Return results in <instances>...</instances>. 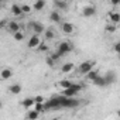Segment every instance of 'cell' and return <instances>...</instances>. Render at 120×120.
<instances>
[{"instance_id":"6da1fadb","label":"cell","mask_w":120,"mask_h":120,"mask_svg":"<svg viewBox=\"0 0 120 120\" xmlns=\"http://www.w3.org/2000/svg\"><path fill=\"white\" fill-rule=\"evenodd\" d=\"M79 106V100L74 98H67V96H62L61 95V109H72V107H76Z\"/></svg>"},{"instance_id":"7a4b0ae2","label":"cell","mask_w":120,"mask_h":120,"mask_svg":"<svg viewBox=\"0 0 120 120\" xmlns=\"http://www.w3.org/2000/svg\"><path fill=\"white\" fill-rule=\"evenodd\" d=\"M72 48H74V45H72L69 41H62V42H59V45H58V48H56V52L61 55V56H64V55H67L68 52H71Z\"/></svg>"},{"instance_id":"3957f363","label":"cell","mask_w":120,"mask_h":120,"mask_svg":"<svg viewBox=\"0 0 120 120\" xmlns=\"http://www.w3.org/2000/svg\"><path fill=\"white\" fill-rule=\"evenodd\" d=\"M44 106H45V110H48V109H52V110L61 109V96H54V98H51L49 102H47Z\"/></svg>"},{"instance_id":"277c9868","label":"cell","mask_w":120,"mask_h":120,"mask_svg":"<svg viewBox=\"0 0 120 120\" xmlns=\"http://www.w3.org/2000/svg\"><path fill=\"white\" fill-rule=\"evenodd\" d=\"M28 28L30 30H33L34 31V34H42L44 33V30H45V27H44V24H41V23H38V21H30L28 23Z\"/></svg>"},{"instance_id":"5b68a950","label":"cell","mask_w":120,"mask_h":120,"mask_svg":"<svg viewBox=\"0 0 120 120\" xmlns=\"http://www.w3.org/2000/svg\"><path fill=\"white\" fill-rule=\"evenodd\" d=\"M41 42H42L41 37H40L38 34H33V35L30 37V40H28L27 45H28V48H31V49H37V47H38Z\"/></svg>"},{"instance_id":"8992f818","label":"cell","mask_w":120,"mask_h":120,"mask_svg":"<svg viewBox=\"0 0 120 120\" xmlns=\"http://www.w3.org/2000/svg\"><path fill=\"white\" fill-rule=\"evenodd\" d=\"M93 67H95V61H85V62H82L79 65V72L82 75H85L86 72H89L90 69H93Z\"/></svg>"},{"instance_id":"52a82bcc","label":"cell","mask_w":120,"mask_h":120,"mask_svg":"<svg viewBox=\"0 0 120 120\" xmlns=\"http://www.w3.org/2000/svg\"><path fill=\"white\" fill-rule=\"evenodd\" d=\"M61 30H62V33L64 34H72L74 31H75V27H74V24L72 23H62L61 24Z\"/></svg>"},{"instance_id":"ba28073f","label":"cell","mask_w":120,"mask_h":120,"mask_svg":"<svg viewBox=\"0 0 120 120\" xmlns=\"http://www.w3.org/2000/svg\"><path fill=\"white\" fill-rule=\"evenodd\" d=\"M13 76V71L10 68H3L2 71H0V79H3V81H7Z\"/></svg>"},{"instance_id":"9c48e42d","label":"cell","mask_w":120,"mask_h":120,"mask_svg":"<svg viewBox=\"0 0 120 120\" xmlns=\"http://www.w3.org/2000/svg\"><path fill=\"white\" fill-rule=\"evenodd\" d=\"M76 95H78V90H76L75 88H72V86H69V88H67V89H62V96L74 98V96H76Z\"/></svg>"},{"instance_id":"30bf717a","label":"cell","mask_w":120,"mask_h":120,"mask_svg":"<svg viewBox=\"0 0 120 120\" xmlns=\"http://www.w3.org/2000/svg\"><path fill=\"white\" fill-rule=\"evenodd\" d=\"M21 85L20 83H13V85H10L9 86V92L11 93V95H19V93H21Z\"/></svg>"},{"instance_id":"8fae6325","label":"cell","mask_w":120,"mask_h":120,"mask_svg":"<svg viewBox=\"0 0 120 120\" xmlns=\"http://www.w3.org/2000/svg\"><path fill=\"white\" fill-rule=\"evenodd\" d=\"M31 7H33V10H35V11H41V10L45 7V0H35L34 4H33Z\"/></svg>"},{"instance_id":"7c38bea8","label":"cell","mask_w":120,"mask_h":120,"mask_svg":"<svg viewBox=\"0 0 120 120\" xmlns=\"http://www.w3.org/2000/svg\"><path fill=\"white\" fill-rule=\"evenodd\" d=\"M83 16L85 17H92V16H95L96 14V9L93 7V6H86L85 9H83Z\"/></svg>"},{"instance_id":"4fadbf2b","label":"cell","mask_w":120,"mask_h":120,"mask_svg":"<svg viewBox=\"0 0 120 120\" xmlns=\"http://www.w3.org/2000/svg\"><path fill=\"white\" fill-rule=\"evenodd\" d=\"M107 19H109L113 24H117V23L120 21V14H119L117 11H110V13L107 14Z\"/></svg>"},{"instance_id":"5bb4252c","label":"cell","mask_w":120,"mask_h":120,"mask_svg":"<svg viewBox=\"0 0 120 120\" xmlns=\"http://www.w3.org/2000/svg\"><path fill=\"white\" fill-rule=\"evenodd\" d=\"M6 27H7V30H9L10 33H16V31L20 30V24H19L17 21H9Z\"/></svg>"},{"instance_id":"9a60e30c","label":"cell","mask_w":120,"mask_h":120,"mask_svg":"<svg viewBox=\"0 0 120 120\" xmlns=\"http://www.w3.org/2000/svg\"><path fill=\"white\" fill-rule=\"evenodd\" d=\"M105 81H106V85H112V83H114V82H116V74H114L113 71L107 72L106 76H105Z\"/></svg>"},{"instance_id":"2e32d148","label":"cell","mask_w":120,"mask_h":120,"mask_svg":"<svg viewBox=\"0 0 120 120\" xmlns=\"http://www.w3.org/2000/svg\"><path fill=\"white\" fill-rule=\"evenodd\" d=\"M96 86H99V88H103V86H107L106 85V81H105V76H102V75H98L93 81H92Z\"/></svg>"},{"instance_id":"e0dca14e","label":"cell","mask_w":120,"mask_h":120,"mask_svg":"<svg viewBox=\"0 0 120 120\" xmlns=\"http://www.w3.org/2000/svg\"><path fill=\"white\" fill-rule=\"evenodd\" d=\"M34 98H26L23 102H21V106L24 107V109H33V106H34Z\"/></svg>"},{"instance_id":"ac0fdd59","label":"cell","mask_w":120,"mask_h":120,"mask_svg":"<svg viewBox=\"0 0 120 120\" xmlns=\"http://www.w3.org/2000/svg\"><path fill=\"white\" fill-rule=\"evenodd\" d=\"M74 69H75V65H74L72 62H67V64H64L62 68H61V71H62L64 74H69V72H72Z\"/></svg>"},{"instance_id":"d6986e66","label":"cell","mask_w":120,"mask_h":120,"mask_svg":"<svg viewBox=\"0 0 120 120\" xmlns=\"http://www.w3.org/2000/svg\"><path fill=\"white\" fill-rule=\"evenodd\" d=\"M10 10H11V14L16 16V17H20V16L23 14V11H21V6H19V4H13Z\"/></svg>"},{"instance_id":"ffe728a7","label":"cell","mask_w":120,"mask_h":120,"mask_svg":"<svg viewBox=\"0 0 120 120\" xmlns=\"http://www.w3.org/2000/svg\"><path fill=\"white\" fill-rule=\"evenodd\" d=\"M38 116H40V112H37L35 109H30V112L27 113V117L30 120H35V119H38Z\"/></svg>"},{"instance_id":"44dd1931","label":"cell","mask_w":120,"mask_h":120,"mask_svg":"<svg viewBox=\"0 0 120 120\" xmlns=\"http://www.w3.org/2000/svg\"><path fill=\"white\" fill-rule=\"evenodd\" d=\"M49 19H51V21H54V23H59V21H61V16H59L58 11H51Z\"/></svg>"},{"instance_id":"7402d4cb","label":"cell","mask_w":120,"mask_h":120,"mask_svg":"<svg viewBox=\"0 0 120 120\" xmlns=\"http://www.w3.org/2000/svg\"><path fill=\"white\" fill-rule=\"evenodd\" d=\"M42 34L45 35V40H52V38L55 37V33H54V31H52L51 28H45Z\"/></svg>"},{"instance_id":"603a6c76","label":"cell","mask_w":120,"mask_h":120,"mask_svg":"<svg viewBox=\"0 0 120 120\" xmlns=\"http://www.w3.org/2000/svg\"><path fill=\"white\" fill-rule=\"evenodd\" d=\"M98 75H99V72H98V71H93V69H90L89 72H86V74H85L86 79H89V81H93Z\"/></svg>"},{"instance_id":"cb8c5ba5","label":"cell","mask_w":120,"mask_h":120,"mask_svg":"<svg viewBox=\"0 0 120 120\" xmlns=\"http://www.w3.org/2000/svg\"><path fill=\"white\" fill-rule=\"evenodd\" d=\"M13 37H14V40H16V41H23V40H24V34L21 33V30H19V31L13 33Z\"/></svg>"},{"instance_id":"d4e9b609","label":"cell","mask_w":120,"mask_h":120,"mask_svg":"<svg viewBox=\"0 0 120 120\" xmlns=\"http://www.w3.org/2000/svg\"><path fill=\"white\" fill-rule=\"evenodd\" d=\"M58 85L61 86L62 89H67V88H69V86L72 85V82H71V81H68V79H64V81H61V82H59Z\"/></svg>"},{"instance_id":"484cf974","label":"cell","mask_w":120,"mask_h":120,"mask_svg":"<svg viewBox=\"0 0 120 120\" xmlns=\"http://www.w3.org/2000/svg\"><path fill=\"white\" fill-rule=\"evenodd\" d=\"M37 112H45V106H44V103H34V106H33Z\"/></svg>"},{"instance_id":"4316f807","label":"cell","mask_w":120,"mask_h":120,"mask_svg":"<svg viewBox=\"0 0 120 120\" xmlns=\"http://www.w3.org/2000/svg\"><path fill=\"white\" fill-rule=\"evenodd\" d=\"M55 4H56L59 9H62V10H65V9H67V6H68V4L64 2V0H55Z\"/></svg>"},{"instance_id":"83f0119b","label":"cell","mask_w":120,"mask_h":120,"mask_svg":"<svg viewBox=\"0 0 120 120\" xmlns=\"http://www.w3.org/2000/svg\"><path fill=\"white\" fill-rule=\"evenodd\" d=\"M31 10H33V7L28 6V4H23V6H21V11H23V14H28V13H31Z\"/></svg>"},{"instance_id":"f1b7e54d","label":"cell","mask_w":120,"mask_h":120,"mask_svg":"<svg viewBox=\"0 0 120 120\" xmlns=\"http://www.w3.org/2000/svg\"><path fill=\"white\" fill-rule=\"evenodd\" d=\"M105 30H106V33H110V34H112V33H114L117 28H116V24H110V26H106Z\"/></svg>"},{"instance_id":"f546056e","label":"cell","mask_w":120,"mask_h":120,"mask_svg":"<svg viewBox=\"0 0 120 120\" xmlns=\"http://www.w3.org/2000/svg\"><path fill=\"white\" fill-rule=\"evenodd\" d=\"M37 49H38V51H42V52H47V51H48V45L44 44V41H42V42L37 47Z\"/></svg>"},{"instance_id":"4dcf8cb0","label":"cell","mask_w":120,"mask_h":120,"mask_svg":"<svg viewBox=\"0 0 120 120\" xmlns=\"http://www.w3.org/2000/svg\"><path fill=\"white\" fill-rule=\"evenodd\" d=\"M51 58H52V61L55 62V61H58V59L61 58V55H59L58 52H52V54H51Z\"/></svg>"},{"instance_id":"1f68e13d","label":"cell","mask_w":120,"mask_h":120,"mask_svg":"<svg viewBox=\"0 0 120 120\" xmlns=\"http://www.w3.org/2000/svg\"><path fill=\"white\" fill-rule=\"evenodd\" d=\"M34 102L35 103H44V98L42 96H35L34 98Z\"/></svg>"},{"instance_id":"d6a6232c","label":"cell","mask_w":120,"mask_h":120,"mask_svg":"<svg viewBox=\"0 0 120 120\" xmlns=\"http://www.w3.org/2000/svg\"><path fill=\"white\" fill-rule=\"evenodd\" d=\"M113 49H114V52H120V42H116L114 47H113Z\"/></svg>"},{"instance_id":"836d02e7","label":"cell","mask_w":120,"mask_h":120,"mask_svg":"<svg viewBox=\"0 0 120 120\" xmlns=\"http://www.w3.org/2000/svg\"><path fill=\"white\" fill-rule=\"evenodd\" d=\"M4 26H7V20H0V30H2Z\"/></svg>"},{"instance_id":"e575fe53","label":"cell","mask_w":120,"mask_h":120,"mask_svg":"<svg viewBox=\"0 0 120 120\" xmlns=\"http://www.w3.org/2000/svg\"><path fill=\"white\" fill-rule=\"evenodd\" d=\"M47 64H48L49 67H52V65H54V61H52V58H51V56H48V58H47Z\"/></svg>"},{"instance_id":"d590c367","label":"cell","mask_w":120,"mask_h":120,"mask_svg":"<svg viewBox=\"0 0 120 120\" xmlns=\"http://www.w3.org/2000/svg\"><path fill=\"white\" fill-rule=\"evenodd\" d=\"M110 3H112L113 6H117V4L120 3V0H110Z\"/></svg>"},{"instance_id":"8d00e7d4","label":"cell","mask_w":120,"mask_h":120,"mask_svg":"<svg viewBox=\"0 0 120 120\" xmlns=\"http://www.w3.org/2000/svg\"><path fill=\"white\" fill-rule=\"evenodd\" d=\"M3 107V103H2V100H0V109H2Z\"/></svg>"},{"instance_id":"74e56055","label":"cell","mask_w":120,"mask_h":120,"mask_svg":"<svg viewBox=\"0 0 120 120\" xmlns=\"http://www.w3.org/2000/svg\"><path fill=\"white\" fill-rule=\"evenodd\" d=\"M0 2H7V0H0Z\"/></svg>"}]
</instances>
